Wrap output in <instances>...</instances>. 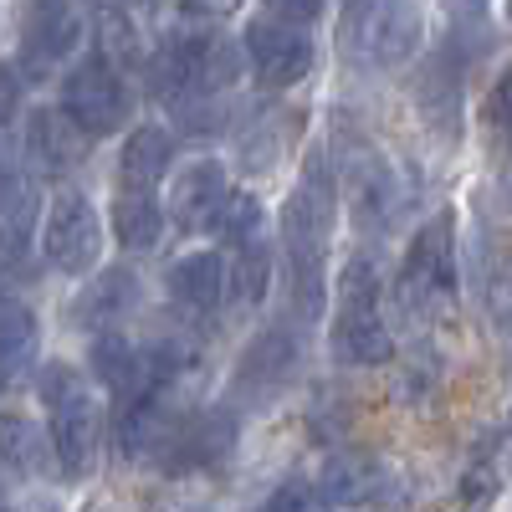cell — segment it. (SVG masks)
<instances>
[{"mask_svg":"<svg viewBox=\"0 0 512 512\" xmlns=\"http://www.w3.org/2000/svg\"><path fill=\"white\" fill-rule=\"evenodd\" d=\"M21 93H26L21 67H16V62H0V128L21 113Z\"/></svg>","mask_w":512,"mask_h":512,"instance_id":"27","label":"cell"},{"mask_svg":"<svg viewBox=\"0 0 512 512\" xmlns=\"http://www.w3.org/2000/svg\"><path fill=\"white\" fill-rule=\"evenodd\" d=\"M241 52L262 88H297L313 72V31L277 16L272 6H262L241 36Z\"/></svg>","mask_w":512,"mask_h":512,"instance_id":"7","label":"cell"},{"mask_svg":"<svg viewBox=\"0 0 512 512\" xmlns=\"http://www.w3.org/2000/svg\"><path fill=\"white\" fill-rule=\"evenodd\" d=\"M82 149H88V134L57 108H36L26 118V159L36 175H67V169L82 159Z\"/></svg>","mask_w":512,"mask_h":512,"instance_id":"13","label":"cell"},{"mask_svg":"<svg viewBox=\"0 0 512 512\" xmlns=\"http://www.w3.org/2000/svg\"><path fill=\"white\" fill-rule=\"evenodd\" d=\"M231 185L226 169L216 159H195L175 175V190H169V221L180 231H221V216L231 205Z\"/></svg>","mask_w":512,"mask_h":512,"instance_id":"10","label":"cell"},{"mask_svg":"<svg viewBox=\"0 0 512 512\" xmlns=\"http://www.w3.org/2000/svg\"><path fill=\"white\" fill-rule=\"evenodd\" d=\"M487 118H492V128L502 134V144L512 149V67L497 77V88H492V98H487Z\"/></svg>","mask_w":512,"mask_h":512,"instance_id":"26","label":"cell"},{"mask_svg":"<svg viewBox=\"0 0 512 512\" xmlns=\"http://www.w3.org/2000/svg\"><path fill=\"white\" fill-rule=\"evenodd\" d=\"M333 221H338V190L323 175V164H313L282 205V251H287V272H292V303L303 318H318L323 297H328L323 267H328Z\"/></svg>","mask_w":512,"mask_h":512,"instance_id":"1","label":"cell"},{"mask_svg":"<svg viewBox=\"0 0 512 512\" xmlns=\"http://www.w3.org/2000/svg\"><path fill=\"white\" fill-rule=\"evenodd\" d=\"M221 236H226L231 246H251V241H262V205H256L246 190H236V195H231L226 216H221Z\"/></svg>","mask_w":512,"mask_h":512,"instance_id":"24","label":"cell"},{"mask_svg":"<svg viewBox=\"0 0 512 512\" xmlns=\"http://www.w3.org/2000/svg\"><path fill=\"white\" fill-rule=\"evenodd\" d=\"M41 400L52 405V456L67 477H88L98 461V441H103V415L98 400L82 390L77 369L67 364H47L41 369Z\"/></svg>","mask_w":512,"mask_h":512,"instance_id":"2","label":"cell"},{"mask_svg":"<svg viewBox=\"0 0 512 512\" xmlns=\"http://www.w3.org/2000/svg\"><path fill=\"white\" fill-rule=\"evenodd\" d=\"M16 180H21V175H16V169H11V159H6V154H0V195H6V190H11Z\"/></svg>","mask_w":512,"mask_h":512,"instance_id":"29","label":"cell"},{"mask_svg":"<svg viewBox=\"0 0 512 512\" xmlns=\"http://www.w3.org/2000/svg\"><path fill=\"white\" fill-rule=\"evenodd\" d=\"M164 292H169V303H180L185 313L205 318V313H216L221 297L231 292V267L216 251H190L164 272Z\"/></svg>","mask_w":512,"mask_h":512,"instance_id":"12","label":"cell"},{"mask_svg":"<svg viewBox=\"0 0 512 512\" xmlns=\"http://www.w3.org/2000/svg\"><path fill=\"white\" fill-rule=\"evenodd\" d=\"M497 323H502V333L512 338V272H507L502 287H497Z\"/></svg>","mask_w":512,"mask_h":512,"instance_id":"28","label":"cell"},{"mask_svg":"<svg viewBox=\"0 0 512 512\" xmlns=\"http://www.w3.org/2000/svg\"><path fill=\"white\" fill-rule=\"evenodd\" d=\"M333 313H379V267L369 256H349L333 287Z\"/></svg>","mask_w":512,"mask_h":512,"instance_id":"21","label":"cell"},{"mask_svg":"<svg viewBox=\"0 0 512 512\" xmlns=\"http://www.w3.org/2000/svg\"><path fill=\"white\" fill-rule=\"evenodd\" d=\"M36 313L26 303H16V297H0V384L21 379V369L36 359Z\"/></svg>","mask_w":512,"mask_h":512,"instance_id":"18","label":"cell"},{"mask_svg":"<svg viewBox=\"0 0 512 512\" xmlns=\"http://www.w3.org/2000/svg\"><path fill=\"white\" fill-rule=\"evenodd\" d=\"M395 205H400V190H395L390 164L369 154V164L359 169V180H354V210H359V221H364V226H374V221L384 226Z\"/></svg>","mask_w":512,"mask_h":512,"instance_id":"20","label":"cell"},{"mask_svg":"<svg viewBox=\"0 0 512 512\" xmlns=\"http://www.w3.org/2000/svg\"><path fill=\"white\" fill-rule=\"evenodd\" d=\"M82 31H88V16L77 6H31L26 11V31H21V72H31V82H41L47 72H57L77 47Z\"/></svg>","mask_w":512,"mask_h":512,"instance_id":"9","label":"cell"},{"mask_svg":"<svg viewBox=\"0 0 512 512\" xmlns=\"http://www.w3.org/2000/svg\"><path fill=\"white\" fill-rule=\"evenodd\" d=\"M384 492H390V472H384L374 456H364V451L328 456V466H323V497L328 502L364 507V502H379Z\"/></svg>","mask_w":512,"mask_h":512,"instance_id":"16","label":"cell"},{"mask_svg":"<svg viewBox=\"0 0 512 512\" xmlns=\"http://www.w3.org/2000/svg\"><path fill=\"white\" fill-rule=\"evenodd\" d=\"M139 308V277L128 272V267H108L98 272L88 287L77 292V303H72V323L77 328H88L93 338L103 333H118V323Z\"/></svg>","mask_w":512,"mask_h":512,"instance_id":"11","label":"cell"},{"mask_svg":"<svg viewBox=\"0 0 512 512\" xmlns=\"http://www.w3.org/2000/svg\"><path fill=\"white\" fill-rule=\"evenodd\" d=\"M41 256L67 272V277H82V272H93L98 267V256H103V221H98V210L88 195H77V190H62L47 210V221H41Z\"/></svg>","mask_w":512,"mask_h":512,"instance_id":"8","label":"cell"},{"mask_svg":"<svg viewBox=\"0 0 512 512\" xmlns=\"http://www.w3.org/2000/svg\"><path fill=\"white\" fill-rule=\"evenodd\" d=\"M328 344H333V359H344V364H354V369L390 364V354H395L390 323H384L379 313H333Z\"/></svg>","mask_w":512,"mask_h":512,"instance_id":"14","label":"cell"},{"mask_svg":"<svg viewBox=\"0 0 512 512\" xmlns=\"http://www.w3.org/2000/svg\"><path fill=\"white\" fill-rule=\"evenodd\" d=\"M451 297H456V216L441 210L415 231L400 262V303L410 313H436Z\"/></svg>","mask_w":512,"mask_h":512,"instance_id":"5","label":"cell"},{"mask_svg":"<svg viewBox=\"0 0 512 512\" xmlns=\"http://www.w3.org/2000/svg\"><path fill=\"white\" fill-rule=\"evenodd\" d=\"M297 374H303V333H292L287 323H272L251 338L236 359V374H231V395L226 405H241V410H267L272 400H282Z\"/></svg>","mask_w":512,"mask_h":512,"instance_id":"4","label":"cell"},{"mask_svg":"<svg viewBox=\"0 0 512 512\" xmlns=\"http://www.w3.org/2000/svg\"><path fill=\"white\" fill-rule=\"evenodd\" d=\"M169 159H175V139L164 128H134L118 154V190L123 195H154V185L169 175Z\"/></svg>","mask_w":512,"mask_h":512,"instance_id":"15","label":"cell"},{"mask_svg":"<svg viewBox=\"0 0 512 512\" xmlns=\"http://www.w3.org/2000/svg\"><path fill=\"white\" fill-rule=\"evenodd\" d=\"M267 512H333V502L323 497V487L318 482H282L277 492H272V502H267Z\"/></svg>","mask_w":512,"mask_h":512,"instance_id":"25","label":"cell"},{"mask_svg":"<svg viewBox=\"0 0 512 512\" xmlns=\"http://www.w3.org/2000/svg\"><path fill=\"white\" fill-rule=\"evenodd\" d=\"M98 26L108 31L98 52H103L113 67L139 57V26H134V16H128V11H98Z\"/></svg>","mask_w":512,"mask_h":512,"instance_id":"23","label":"cell"},{"mask_svg":"<svg viewBox=\"0 0 512 512\" xmlns=\"http://www.w3.org/2000/svg\"><path fill=\"white\" fill-rule=\"evenodd\" d=\"M338 26H344V52L359 67L384 72V67H405L420 52L425 11L405 6V0H364V6H349L338 16Z\"/></svg>","mask_w":512,"mask_h":512,"instance_id":"3","label":"cell"},{"mask_svg":"<svg viewBox=\"0 0 512 512\" xmlns=\"http://www.w3.org/2000/svg\"><path fill=\"white\" fill-rule=\"evenodd\" d=\"M113 231L128 251H154L159 236H164V210L154 195H123L113 200Z\"/></svg>","mask_w":512,"mask_h":512,"instance_id":"19","label":"cell"},{"mask_svg":"<svg viewBox=\"0 0 512 512\" xmlns=\"http://www.w3.org/2000/svg\"><path fill=\"white\" fill-rule=\"evenodd\" d=\"M267 282H272V251H267V241L236 246V267H231V297H236V308H256V303H262Z\"/></svg>","mask_w":512,"mask_h":512,"instance_id":"22","label":"cell"},{"mask_svg":"<svg viewBox=\"0 0 512 512\" xmlns=\"http://www.w3.org/2000/svg\"><path fill=\"white\" fill-rule=\"evenodd\" d=\"M62 113L88 139H103V134H113V128L128 123V113H134V93H128L123 72L103 52H88L82 62H72L67 77H62Z\"/></svg>","mask_w":512,"mask_h":512,"instance_id":"6","label":"cell"},{"mask_svg":"<svg viewBox=\"0 0 512 512\" xmlns=\"http://www.w3.org/2000/svg\"><path fill=\"white\" fill-rule=\"evenodd\" d=\"M507 21H512V6H507Z\"/></svg>","mask_w":512,"mask_h":512,"instance_id":"30","label":"cell"},{"mask_svg":"<svg viewBox=\"0 0 512 512\" xmlns=\"http://www.w3.org/2000/svg\"><path fill=\"white\" fill-rule=\"evenodd\" d=\"M52 461V436H41V425L6 410L0 415V466L16 477H36L41 466Z\"/></svg>","mask_w":512,"mask_h":512,"instance_id":"17","label":"cell"}]
</instances>
